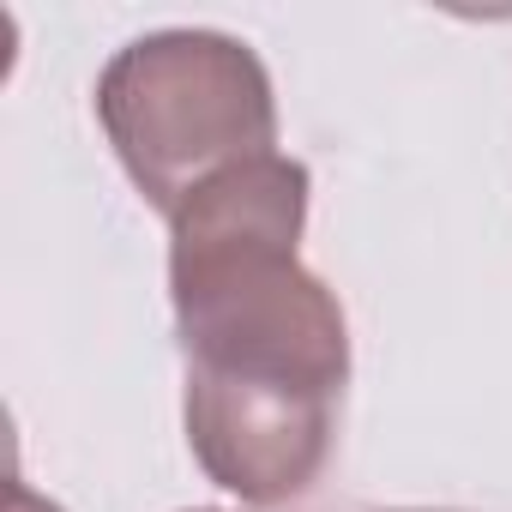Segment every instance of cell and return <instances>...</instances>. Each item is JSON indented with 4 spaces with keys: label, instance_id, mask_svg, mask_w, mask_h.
Segmentation results:
<instances>
[{
    "label": "cell",
    "instance_id": "cell-1",
    "mask_svg": "<svg viewBox=\"0 0 512 512\" xmlns=\"http://www.w3.org/2000/svg\"><path fill=\"white\" fill-rule=\"evenodd\" d=\"M308 169L284 151L235 163L169 211V302L187 386L338 410L350 326L302 266Z\"/></svg>",
    "mask_w": 512,
    "mask_h": 512
},
{
    "label": "cell",
    "instance_id": "cell-2",
    "mask_svg": "<svg viewBox=\"0 0 512 512\" xmlns=\"http://www.w3.org/2000/svg\"><path fill=\"white\" fill-rule=\"evenodd\" d=\"M97 121L127 181L163 217L211 175L278 151L272 73L223 31H145L109 55L97 79Z\"/></svg>",
    "mask_w": 512,
    "mask_h": 512
},
{
    "label": "cell",
    "instance_id": "cell-3",
    "mask_svg": "<svg viewBox=\"0 0 512 512\" xmlns=\"http://www.w3.org/2000/svg\"><path fill=\"white\" fill-rule=\"evenodd\" d=\"M7 512H61V506H55V500H43V494H31L25 482H13V506H7Z\"/></svg>",
    "mask_w": 512,
    "mask_h": 512
},
{
    "label": "cell",
    "instance_id": "cell-4",
    "mask_svg": "<svg viewBox=\"0 0 512 512\" xmlns=\"http://www.w3.org/2000/svg\"><path fill=\"white\" fill-rule=\"evenodd\" d=\"M386 512H440V506H386Z\"/></svg>",
    "mask_w": 512,
    "mask_h": 512
}]
</instances>
